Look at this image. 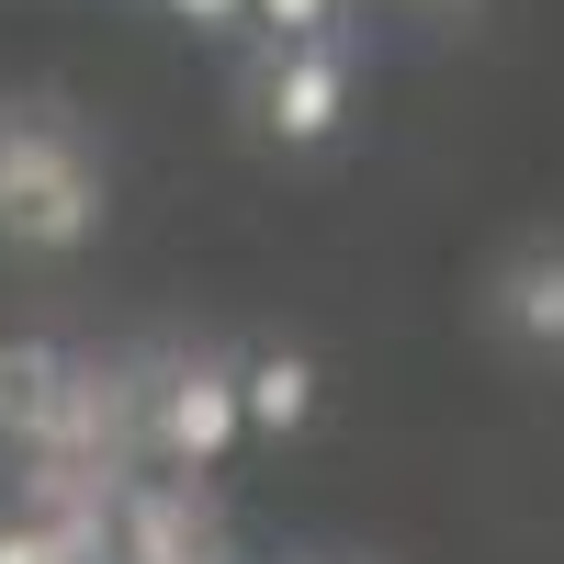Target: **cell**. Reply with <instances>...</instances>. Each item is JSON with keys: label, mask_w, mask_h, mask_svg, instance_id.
I'll return each mask as SVG.
<instances>
[{"label": "cell", "mask_w": 564, "mask_h": 564, "mask_svg": "<svg viewBox=\"0 0 564 564\" xmlns=\"http://www.w3.org/2000/svg\"><path fill=\"white\" fill-rule=\"evenodd\" d=\"M238 102H249V135H260V148H282V159H327V148L350 135V102H361L350 34H327V45H249Z\"/></svg>", "instance_id": "6da1fadb"}, {"label": "cell", "mask_w": 564, "mask_h": 564, "mask_svg": "<svg viewBox=\"0 0 564 564\" xmlns=\"http://www.w3.org/2000/svg\"><path fill=\"white\" fill-rule=\"evenodd\" d=\"M238 441H249L238 430V350H193L148 384V452L170 475H226Z\"/></svg>", "instance_id": "7a4b0ae2"}, {"label": "cell", "mask_w": 564, "mask_h": 564, "mask_svg": "<svg viewBox=\"0 0 564 564\" xmlns=\"http://www.w3.org/2000/svg\"><path fill=\"white\" fill-rule=\"evenodd\" d=\"M316 406H327V372H316L305 339H249L238 350V430L249 441H305Z\"/></svg>", "instance_id": "3957f363"}, {"label": "cell", "mask_w": 564, "mask_h": 564, "mask_svg": "<svg viewBox=\"0 0 564 564\" xmlns=\"http://www.w3.org/2000/svg\"><path fill=\"white\" fill-rule=\"evenodd\" d=\"M486 316H497V339H520L531 361H564V238L508 249L497 282H486Z\"/></svg>", "instance_id": "277c9868"}, {"label": "cell", "mask_w": 564, "mask_h": 564, "mask_svg": "<svg viewBox=\"0 0 564 564\" xmlns=\"http://www.w3.org/2000/svg\"><path fill=\"white\" fill-rule=\"evenodd\" d=\"M0 135H12L23 159H45V170H57V193H68L57 215H34V204H12V215H0V226H12V238H34V249H68L79 226H90V170H79V148H68V135L45 124V113H12V124H0ZM23 193H45L34 170H23Z\"/></svg>", "instance_id": "5b68a950"}, {"label": "cell", "mask_w": 564, "mask_h": 564, "mask_svg": "<svg viewBox=\"0 0 564 564\" xmlns=\"http://www.w3.org/2000/svg\"><path fill=\"white\" fill-rule=\"evenodd\" d=\"M45 417H57V350L12 339L0 350V430H45Z\"/></svg>", "instance_id": "8992f818"}, {"label": "cell", "mask_w": 564, "mask_h": 564, "mask_svg": "<svg viewBox=\"0 0 564 564\" xmlns=\"http://www.w3.org/2000/svg\"><path fill=\"white\" fill-rule=\"evenodd\" d=\"M350 34V0H249V45H327Z\"/></svg>", "instance_id": "52a82bcc"}, {"label": "cell", "mask_w": 564, "mask_h": 564, "mask_svg": "<svg viewBox=\"0 0 564 564\" xmlns=\"http://www.w3.org/2000/svg\"><path fill=\"white\" fill-rule=\"evenodd\" d=\"M159 12L181 34H204V45H249V0H159Z\"/></svg>", "instance_id": "ba28073f"}, {"label": "cell", "mask_w": 564, "mask_h": 564, "mask_svg": "<svg viewBox=\"0 0 564 564\" xmlns=\"http://www.w3.org/2000/svg\"><path fill=\"white\" fill-rule=\"evenodd\" d=\"M0 564H68V542L34 531V520H0Z\"/></svg>", "instance_id": "9c48e42d"}]
</instances>
